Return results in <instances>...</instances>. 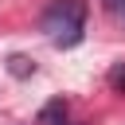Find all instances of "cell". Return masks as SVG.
<instances>
[{
	"mask_svg": "<svg viewBox=\"0 0 125 125\" xmlns=\"http://www.w3.org/2000/svg\"><path fill=\"white\" fill-rule=\"evenodd\" d=\"M8 62H12V74H20V78H23V74H31V70H35V66H27V59H23V55H12V59H8Z\"/></svg>",
	"mask_w": 125,
	"mask_h": 125,
	"instance_id": "obj_3",
	"label": "cell"
},
{
	"mask_svg": "<svg viewBox=\"0 0 125 125\" xmlns=\"http://www.w3.org/2000/svg\"><path fill=\"white\" fill-rule=\"evenodd\" d=\"M62 121H66V102H62V98L47 102L43 113H39V125H62Z\"/></svg>",
	"mask_w": 125,
	"mask_h": 125,
	"instance_id": "obj_2",
	"label": "cell"
},
{
	"mask_svg": "<svg viewBox=\"0 0 125 125\" xmlns=\"http://www.w3.org/2000/svg\"><path fill=\"white\" fill-rule=\"evenodd\" d=\"M109 82H113L117 90H125V70H113V74H109Z\"/></svg>",
	"mask_w": 125,
	"mask_h": 125,
	"instance_id": "obj_5",
	"label": "cell"
},
{
	"mask_svg": "<svg viewBox=\"0 0 125 125\" xmlns=\"http://www.w3.org/2000/svg\"><path fill=\"white\" fill-rule=\"evenodd\" d=\"M102 4H105V12L113 20H125V0H102Z\"/></svg>",
	"mask_w": 125,
	"mask_h": 125,
	"instance_id": "obj_4",
	"label": "cell"
},
{
	"mask_svg": "<svg viewBox=\"0 0 125 125\" xmlns=\"http://www.w3.org/2000/svg\"><path fill=\"white\" fill-rule=\"evenodd\" d=\"M43 31L55 47H78L86 35V0H55L43 12Z\"/></svg>",
	"mask_w": 125,
	"mask_h": 125,
	"instance_id": "obj_1",
	"label": "cell"
}]
</instances>
